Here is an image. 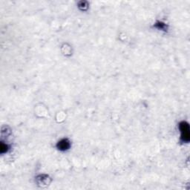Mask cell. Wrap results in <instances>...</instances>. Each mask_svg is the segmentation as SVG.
<instances>
[{"label":"cell","instance_id":"cell-1","mask_svg":"<svg viewBox=\"0 0 190 190\" xmlns=\"http://www.w3.org/2000/svg\"><path fill=\"white\" fill-rule=\"evenodd\" d=\"M182 132V138L184 139V141H188L189 139V126L187 124L185 123H182L180 126Z\"/></svg>","mask_w":190,"mask_h":190},{"label":"cell","instance_id":"cell-2","mask_svg":"<svg viewBox=\"0 0 190 190\" xmlns=\"http://www.w3.org/2000/svg\"><path fill=\"white\" fill-rule=\"evenodd\" d=\"M57 146H58V148H59V149L64 151L68 149L69 146H70V143H69V142L67 141V140L64 139V140H62V141H59V142L58 143Z\"/></svg>","mask_w":190,"mask_h":190}]
</instances>
